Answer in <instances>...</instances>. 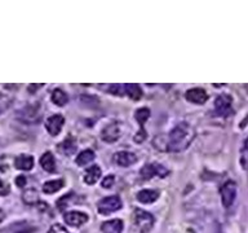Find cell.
Wrapping results in <instances>:
<instances>
[{"mask_svg": "<svg viewBox=\"0 0 248 233\" xmlns=\"http://www.w3.org/2000/svg\"><path fill=\"white\" fill-rule=\"evenodd\" d=\"M195 132L193 127L186 122L178 123L176 127L170 132L168 139V150L170 151H182L189 147L193 141Z\"/></svg>", "mask_w": 248, "mask_h": 233, "instance_id": "obj_1", "label": "cell"}, {"mask_svg": "<svg viewBox=\"0 0 248 233\" xmlns=\"http://www.w3.org/2000/svg\"><path fill=\"white\" fill-rule=\"evenodd\" d=\"M133 223H135L136 228L139 229L141 233L149 232L153 225H154V216L150 213H147L145 210L136 209L133 211Z\"/></svg>", "mask_w": 248, "mask_h": 233, "instance_id": "obj_2", "label": "cell"}, {"mask_svg": "<svg viewBox=\"0 0 248 233\" xmlns=\"http://www.w3.org/2000/svg\"><path fill=\"white\" fill-rule=\"evenodd\" d=\"M221 202L224 205L225 209H229L234 203L236 197V183L232 180H228L222 184L220 188Z\"/></svg>", "mask_w": 248, "mask_h": 233, "instance_id": "obj_3", "label": "cell"}, {"mask_svg": "<svg viewBox=\"0 0 248 233\" xmlns=\"http://www.w3.org/2000/svg\"><path fill=\"white\" fill-rule=\"evenodd\" d=\"M122 209V200L118 196H108V197L102 198L98 203H97V210L98 213L108 215L114 211Z\"/></svg>", "mask_w": 248, "mask_h": 233, "instance_id": "obj_4", "label": "cell"}, {"mask_svg": "<svg viewBox=\"0 0 248 233\" xmlns=\"http://www.w3.org/2000/svg\"><path fill=\"white\" fill-rule=\"evenodd\" d=\"M167 174H168V170L164 168L162 165H158V163H147L141 168V176L145 180L154 178L155 175H158L160 178H164Z\"/></svg>", "mask_w": 248, "mask_h": 233, "instance_id": "obj_5", "label": "cell"}, {"mask_svg": "<svg viewBox=\"0 0 248 233\" xmlns=\"http://www.w3.org/2000/svg\"><path fill=\"white\" fill-rule=\"evenodd\" d=\"M232 96H229L226 93H222L220 96L217 97L215 100V108H216V112L220 114V116H229L230 113L232 112Z\"/></svg>", "mask_w": 248, "mask_h": 233, "instance_id": "obj_6", "label": "cell"}, {"mask_svg": "<svg viewBox=\"0 0 248 233\" xmlns=\"http://www.w3.org/2000/svg\"><path fill=\"white\" fill-rule=\"evenodd\" d=\"M185 97L187 99V101L190 102H194V104H204L205 101L208 100V95L205 92V89L199 88V87H195V88L187 89L185 93Z\"/></svg>", "mask_w": 248, "mask_h": 233, "instance_id": "obj_7", "label": "cell"}, {"mask_svg": "<svg viewBox=\"0 0 248 233\" xmlns=\"http://www.w3.org/2000/svg\"><path fill=\"white\" fill-rule=\"evenodd\" d=\"M63 122H65V119H63V116H62L61 114H54V116H49L46 124V131L49 132L52 136L58 135V133L61 132Z\"/></svg>", "mask_w": 248, "mask_h": 233, "instance_id": "obj_8", "label": "cell"}, {"mask_svg": "<svg viewBox=\"0 0 248 233\" xmlns=\"http://www.w3.org/2000/svg\"><path fill=\"white\" fill-rule=\"evenodd\" d=\"M87 220H88V215L80 213V211H70V213L65 214V221L73 227H80Z\"/></svg>", "mask_w": 248, "mask_h": 233, "instance_id": "obj_9", "label": "cell"}, {"mask_svg": "<svg viewBox=\"0 0 248 233\" xmlns=\"http://www.w3.org/2000/svg\"><path fill=\"white\" fill-rule=\"evenodd\" d=\"M120 133L119 126L116 123H110L102 130L101 132V137L106 141V143H114L115 140H118Z\"/></svg>", "mask_w": 248, "mask_h": 233, "instance_id": "obj_10", "label": "cell"}, {"mask_svg": "<svg viewBox=\"0 0 248 233\" xmlns=\"http://www.w3.org/2000/svg\"><path fill=\"white\" fill-rule=\"evenodd\" d=\"M114 161L119 166L128 167L137 161V157H136L135 153H131V151H119L114 155Z\"/></svg>", "mask_w": 248, "mask_h": 233, "instance_id": "obj_11", "label": "cell"}, {"mask_svg": "<svg viewBox=\"0 0 248 233\" xmlns=\"http://www.w3.org/2000/svg\"><path fill=\"white\" fill-rule=\"evenodd\" d=\"M15 166L16 168H18V170L29 171L32 168V166H34V158H32L31 155L21 154L15 159Z\"/></svg>", "mask_w": 248, "mask_h": 233, "instance_id": "obj_12", "label": "cell"}, {"mask_svg": "<svg viewBox=\"0 0 248 233\" xmlns=\"http://www.w3.org/2000/svg\"><path fill=\"white\" fill-rule=\"evenodd\" d=\"M101 229H102L104 233H122V231H123V221L120 220V219L105 221Z\"/></svg>", "mask_w": 248, "mask_h": 233, "instance_id": "obj_13", "label": "cell"}, {"mask_svg": "<svg viewBox=\"0 0 248 233\" xmlns=\"http://www.w3.org/2000/svg\"><path fill=\"white\" fill-rule=\"evenodd\" d=\"M32 232V228L30 225L22 221V223H16V224H12L9 227H7L3 231H0V233H31Z\"/></svg>", "mask_w": 248, "mask_h": 233, "instance_id": "obj_14", "label": "cell"}, {"mask_svg": "<svg viewBox=\"0 0 248 233\" xmlns=\"http://www.w3.org/2000/svg\"><path fill=\"white\" fill-rule=\"evenodd\" d=\"M40 165L46 171L48 172H54L56 171V161H54V155L50 151H46L40 158Z\"/></svg>", "mask_w": 248, "mask_h": 233, "instance_id": "obj_15", "label": "cell"}, {"mask_svg": "<svg viewBox=\"0 0 248 233\" xmlns=\"http://www.w3.org/2000/svg\"><path fill=\"white\" fill-rule=\"evenodd\" d=\"M159 197V192L151 189H145L141 190L137 193V200L142 203H153L154 201H156Z\"/></svg>", "mask_w": 248, "mask_h": 233, "instance_id": "obj_16", "label": "cell"}, {"mask_svg": "<svg viewBox=\"0 0 248 233\" xmlns=\"http://www.w3.org/2000/svg\"><path fill=\"white\" fill-rule=\"evenodd\" d=\"M100 176H101V168L94 165V166H91L88 170L85 171L84 182L87 183V184H89V185H92V184H94V183L100 179Z\"/></svg>", "mask_w": 248, "mask_h": 233, "instance_id": "obj_17", "label": "cell"}, {"mask_svg": "<svg viewBox=\"0 0 248 233\" xmlns=\"http://www.w3.org/2000/svg\"><path fill=\"white\" fill-rule=\"evenodd\" d=\"M124 93H127L133 100H139L142 96V89L136 83H129V84H124Z\"/></svg>", "mask_w": 248, "mask_h": 233, "instance_id": "obj_18", "label": "cell"}, {"mask_svg": "<svg viewBox=\"0 0 248 233\" xmlns=\"http://www.w3.org/2000/svg\"><path fill=\"white\" fill-rule=\"evenodd\" d=\"M93 159H94V153H93L91 149H85V150L80 151V153L78 154L75 162H77V165H79V166H85V165H88L89 162H92Z\"/></svg>", "mask_w": 248, "mask_h": 233, "instance_id": "obj_19", "label": "cell"}, {"mask_svg": "<svg viewBox=\"0 0 248 233\" xmlns=\"http://www.w3.org/2000/svg\"><path fill=\"white\" fill-rule=\"evenodd\" d=\"M58 149H60V151L63 153V154H67V155L71 154V153L75 151V149H77V145H75L74 137L69 136L65 141H62V143L58 145Z\"/></svg>", "mask_w": 248, "mask_h": 233, "instance_id": "obj_20", "label": "cell"}, {"mask_svg": "<svg viewBox=\"0 0 248 233\" xmlns=\"http://www.w3.org/2000/svg\"><path fill=\"white\" fill-rule=\"evenodd\" d=\"M52 101L58 106H63L69 101V97L65 93V91H62L61 88H56L52 92Z\"/></svg>", "mask_w": 248, "mask_h": 233, "instance_id": "obj_21", "label": "cell"}, {"mask_svg": "<svg viewBox=\"0 0 248 233\" xmlns=\"http://www.w3.org/2000/svg\"><path fill=\"white\" fill-rule=\"evenodd\" d=\"M63 186V182H62L61 179L60 180H50V182L44 183V185H43V192L44 193H54V192H57Z\"/></svg>", "mask_w": 248, "mask_h": 233, "instance_id": "obj_22", "label": "cell"}, {"mask_svg": "<svg viewBox=\"0 0 248 233\" xmlns=\"http://www.w3.org/2000/svg\"><path fill=\"white\" fill-rule=\"evenodd\" d=\"M149 116H150V110L147 108H141L136 110V119L141 124V128H143V123L149 119Z\"/></svg>", "mask_w": 248, "mask_h": 233, "instance_id": "obj_23", "label": "cell"}, {"mask_svg": "<svg viewBox=\"0 0 248 233\" xmlns=\"http://www.w3.org/2000/svg\"><path fill=\"white\" fill-rule=\"evenodd\" d=\"M38 192L35 189H29L23 193V201L29 203V205H34L38 202Z\"/></svg>", "mask_w": 248, "mask_h": 233, "instance_id": "obj_24", "label": "cell"}, {"mask_svg": "<svg viewBox=\"0 0 248 233\" xmlns=\"http://www.w3.org/2000/svg\"><path fill=\"white\" fill-rule=\"evenodd\" d=\"M12 104V97L7 93H0V114L7 110Z\"/></svg>", "mask_w": 248, "mask_h": 233, "instance_id": "obj_25", "label": "cell"}, {"mask_svg": "<svg viewBox=\"0 0 248 233\" xmlns=\"http://www.w3.org/2000/svg\"><path fill=\"white\" fill-rule=\"evenodd\" d=\"M36 116H40L38 112H36V106H27L25 108V120L29 122V116H32V120L36 119Z\"/></svg>", "mask_w": 248, "mask_h": 233, "instance_id": "obj_26", "label": "cell"}, {"mask_svg": "<svg viewBox=\"0 0 248 233\" xmlns=\"http://www.w3.org/2000/svg\"><path fill=\"white\" fill-rule=\"evenodd\" d=\"M242 165L244 167H248V137L244 141L243 149H242Z\"/></svg>", "mask_w": 248, "mask_h": 233, "instance_id": "obj_27", "label": "cell"}, {"mask_svg": "<svg viewBox=\"0 0 248 233\" xmlns=\"http://www.w3.org/2000/svg\"><path fill=\"white\" fill-rule=\"evenodd\" d=\"M108 91L114 95H123L124 93V85L122 84H112L108 87Z\"/></svg>", "mask_w": 248, "mask_h": 233, "instance_id": "obj_28", "label": "cell"}, {"mask_svg": "<svg viewBox=\"0 0 248 233\" xmlns=\"http://www.w3.org/2000/svg\"><path fill=\"white\" fill-rule=\"evenodd\" d=\"M48 233H69V232H67V229H66L65 227H62L61 224H54L50 227Z\"/></svg>", "mask_w": 248, "mask_h": 233, "instance_id": "obj_29", "label": "cell"}, {"mask_svg": "<svg viewBox=\"0 0 248 233\" xmlns=\"http://www.w3.org/2000/svg\"><path fill=\"white\" fill-rule=\"evenodd\" d=\"M114 182H115L114 175H108V176H106V178L102 180V186H104V188H111Z\"/></svg>", "mask_w": 248, "mask_h": 233, "instance_id": "obj_30", "label": "cell"}, {"mask_svg": "<svg viewBox=\"0 0 248 233\" xmlns=\"http://www.w3.org/2000/svg\"><path fill=\"white\" fill-rule=\"evenodd\" d=\"M8 193H9V186H8V184L0 180V196H5Z\"/></svg>", "mask_w": 248, "mask_h": 233, "instance_id": "obj_31", "label": "cell"}, {"mask_svg": "<svg viewBox=\"0 0 248 233\" xmlns=\"http://www.w3.org/2000/svg\"><path fill=\"white\" fill-rule=\"evenodd\" d=\"M16 184L18 186H21V188L26 185V176H23V175L17 176V178H16Z\"/></svg>", "mask_w": 248, "mask_h": 233, "instance_id": "obj_32", "label": "cell"}, {"mask_svg": "<svg viewBox=\"0 0 248 233\" xmlns=\"http://www.w3.org/2000/svg\"><path fill=\"white\" fill-rule=\"evenodd\" d=\"M4 219V213H3V210H0V223L3 221Z\"/></svg>", "mask_w": 248, "mask_h": 233, "instance_id": "obj_33", "label": "cell"}]
</instances>
